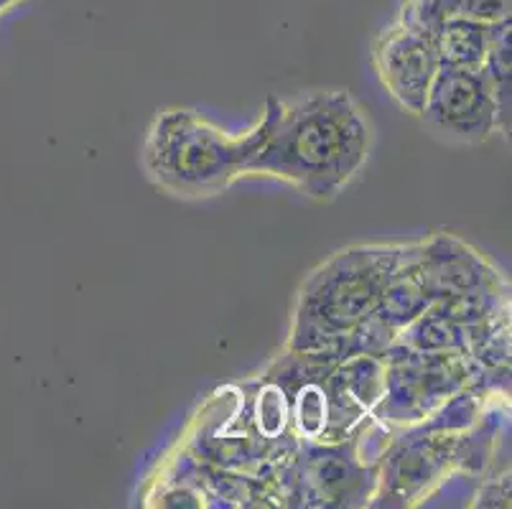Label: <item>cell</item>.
I'll use <instances>...</instances> for the list:
<instances>
[{"mask_svg":"<svg viewBox=\"0 0 512 509\" xmlns=\"http://www.w3.org/2000/svg\"><path fill=\"white\" fill-rule=\"evenodd\" d=\"M510 18L490 23V41H487V56H484V74L490 79L495 92L497 110H500V133H510V79H512V56H510Z\"/></svg>","mask_w":512,"mask_h":509,"instance_id":"10","label":"cell"},{"mask_svg":"<svg viewBox=\"0 0 512 509\" xmlns=\"http://www.w3.org/2000/svg\"><path fill=\"white\" fill-rule=\"evenodd\" d=\"M479 499H484V502H477L482 504V507L484 504H487V507H507V504H510V474L500 476V479H492V482L482 489Z\"/></svg>","mask_w":512,"mask_h":509,"instance_id":"13","label":"cell"},{"mask_svg":"<svg viewBox=\"0 0 512 509\" xmlns=\"http://www.w3.org/2000/svg\"><path fill=\"white\" fill-rule=\"evenodd\" d=\"M421 118L454 143H482L500 130V110L484 69L439 67Z\"/></svg>","mask_w":512,"mask_h":509,"instance_id":"6","label":"cell"},{"mask_svg":"<svg viewBox=\"0 0 512 509\" xmlns=\"http://www.w3.org/2000/svg\"><path fill=\"white\" fill-rule=\"evenodd\" d=\"M421 428L390 438L377 459V504L406 507L423 499L431 487L444 482L451 466L459 464L462 431H444L418 423ZM467 431V428H464Z\"/></svg>","mask_w":512,"mask_h":509,"instance_id":"5","label":"cell"},{"mask_svg":"<svg viewBox=\"0 0 512 509\" xmlns=\"http://www.w3.org/2000/svg\"><path fill=\"white\" fill-rule=\"evenodd\" d=\"M383 359L385 387L375 405V420L383 426H418L456 392L484 382L482 370L462 352H416L390 344Z\"/></svg>","mask_w":512,"mask_h":509,"instance_id":"4","label":"cell"},{"mask_svg":"<svg viewBox=\"0 0 512 509\" xmlns=\"http://www.w3.org/2000/svg\"><path fill=\"white\" fill-rule=\"evenodd\" d=\"M278 97H268L258 123L230 135L192 110H166L153 120L143 143V168L158 189L184 199H204L245 176L278 118Z\"/></svg>","mask_w":512,"mask_h":509,"instance_id":"2","label":"cell"},{"mask_svg":"<svg viewBox=\"0 0 512 509\" xmlns=\"http://www.w3.org/2000/svg\"><path fill=\"white\" fill-rule=\"evenodd\" d=\"M372 148V128L344 90L309 92L281 102L271 135L245 176H273L311 199H334L360 174Z\"/></svg>","mask_w":512,"mask_h":509,"instance_id":"1","label":"cell"},{"mask_svg":"<svg viewBox=\"0 0 512 509\" xmlns=\"http://www.w3.org/2000/svg\"><path fill=\"white\" fill-rule=\"evenodd\" d=\"M3 11H8V6H6V3H0V13H3Z\"/></svg>","mask_w":512,"mask_h":509,"instance_id":"15","label":"cell"},{"mask_svg":"<svg viewBox=\"0 0 512 509\" xmlns=\"http://www.w3.org/2000/svg\"><path fill=\"white\" fill-rule=\"evenodd\" d=\"M462 16L479 23H497L510 18V0H462Z\"/></svg>","mask_w":512,"mask_h":509,"instance_id":"12","label":"cell"},{"mask_svg":"<svg viewBox=\"0 0 512 509\" xmlns=\"http://www.w3.org/2000/svg\"><path fill=\"white\" fill-rule=\"evenodd\" d=\"M411 270L428 303L510 291L500 273L454 235H434L426 242H416L411 250Z\"/></svg>","mask_w":512,"mask_h":509,"instance_id":"7","label":"cell"},{"mask_svg":"<svg viewBox=\"0 0 512 509\" xmlns=\"http://www.w3.org/2000/svg\"><path fill=\"white\" fill-rule=\"evenodd\" d=\"M406 245H362L337 252L316 268L293 311L291 352L344 359L352 336L377 314Z\"/></svg>","mask_w":512,"mask_h":509,"instance_id":"3","label":"cell"},{"mask_svg":"<svg viewBox=\"0 0 512 509\" xmlns=\"http://www.w3.org/2000/svg\"><path fill=\"white\" fill-rule=\"evenodd\" d=\"M0 3H6V6H8V8H11V6H13V3H18V0H0Z\"/></svg>","mask_w":512,"mask_h":509,"instance_id":"14","label":"cell"},{"mask_svg":"<svg viewBox=\"0 0 512 509\" xmlns=\"http://www.w3.org/2000/svg\"><path fill=\"white\" fill-rule=\"evenodd\" d=\"M456 16H462V0H406L398 21L421 34L436 36V31Z\"/></svg>","mask_w":512,"mask_h":509,"instance_id":"11","label":"cell"},{"mask_svg":"<svg viewBox=\"0 0 512 509\" xmlns=\"http://www.w3.org/2000/svg\"><path fill=\"white\" fill-rule=\"evenodd\" d=\"M372 56L380 82L390 97L411 115H421L428 90L439 72L434 36L421 34L398 21L375 41Z\"/></svg>","mask_w":512,"mask_h":509,"instance_id":"8","label":"cell"},{"mask_svg":"<svg viewBox=\"0 0 512 509\" xmlns=\"http://www.w3.org/2000/svg\"><path fill=\"white\" fill-rule=\"evenodd\" d=\"M490 41V23L456 16L436 31L434 46L439 67L444 69H482Z\"/></svg>","mask_w":512,"mask_h":509,"instance_id":"9","label":"cell"}]
</instances>
